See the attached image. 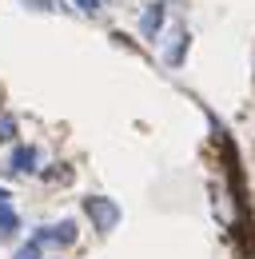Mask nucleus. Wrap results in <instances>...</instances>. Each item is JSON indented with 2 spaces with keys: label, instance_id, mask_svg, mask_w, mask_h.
<instances>
[{
  "label": "nucleus",
  "instance_id": "423d86ee",
  "mask_svg": "<svg viewBox=\"0 0 255 259\" xmlns=\"http://www.w3.org/2000/svg\"><path fill=\"white\" fill-rule=\"evenodd\" d=\"M12 235H20V215L8 203V207H0V239H12Z\"/></svg>",
  "mask_w": 255,
  "mask_h": 259
},
{
  "label": "nucleus",
  "instance_id": "f257e3e1",
  "mask_svg": "<svg viewBox=\"0 0 255 259\" xmlns=\"http://www.w3.org/2000/svg\"><path fill=\"white\" fill-rule=\"evenodd\" d=\"M84 215L92 220V227L100 235H108V231L120 227V203L108 199V195H84Z\"/></svg>",
  "mask_w": 255,
  "mask_h": 259
},
{
  "label": "nucleus",
  "instance_id": "0eeeda50",
  "mask_svg": "<svg viewBox=\"0 0 255 259\" xmlns=\"http://www.w3.org/2000/svg\"><path fill=\"white\" fill-rule=\"evenodd\" d=\"M16 132H20V124H16V116L0 108V144H16Z\"/></svg>",
  "mask_w": 255,
  "mask_h": 259
},
{
  "label": "nucleus",
  "instance_id": "1a4fd4ad",
  "mask_svg": "<svg viewBox=\"0 0 255 259\" xmlns=\"http://www.w3.org/2000/svg\"><path fill=\"white\" fill-rule=\"evenodd\" d=\"M20 4L32 12H56V0H20Z\"/></svg>",
  "mask_w": 255,
  "mask_h": 259
},
{
  "label": "nucleus",
  "instance_id": "39448f33",
  "mask_svg": "<svg viewBox=\"0 0 255 259\" xmlns=\"http://www.w3.org/2000/svg\"><path fill=\"white\" fill-rule=\"evenodd\" d=\"M167 28V0H152L140 12V36L144 40H159V32Z\"/></svg>",
  "mask_w": 255,
  "mask_h": 259
},
{
  "label": "nucleus",
  "instance_id": "9b49d317",
  "mask_svg": "<svg viewBox=\"0 0 255 259\" xmlns=\"http://www.w3.org/2000/svg\"><path fill=\"white\" fill-rule=\"evenodd\" d=\"M8 203H12V192H8L4 184H0V207H8Z\"/></svg>",
  "mask_w": 255,
  "mask_h": 259
},
{
  "label": "nucleus",
  "instance_id": "6e6552de",
  "mask_svg": "<svg viewBox=\"0 0 255 259\" xmlns=\"http://www.w3.org/2000/svg\"><path fill=\"white\" fill-rule=\"evenodd\" d=\"M44 251H48V247H44V243L32 235L28 243H20V247H16V255H12V259H44Z\"/></svg>",
  "mask_w": 255,
  "mask_h": 259
},
{
  "label": "nucleus",
  "instance_id": "9d476101",
  "mask_svg": "<svg viewBox=\"0 0 255 259\" xmlns=\"http://www.w3.org/2000/svg\"><path fill=\"white\" fill-rule=\"evenodd\" d=\"M104 4H108V0H76V8H80V12H88V16L104 12Z\"/></svg>",
  "mask_w": 255,
  "mask_h": 259
},
{
  "label": "nucleus",
  "instance_id": "20e7f679",
  "mask_svg": "<svg viewBox=\"0 0 255 259\" xmlns=\"http://www.w3.org/2000/svg\"><path fill=\"white\" fill-rule=\"evenodd\" d=\"M36 239H40L44 247H76L80 224H76V220H60V224H52V227H40Z\"/></svg>",
  "mask_w": 255,
  "mask_h": 259
},
{
  "label": "nucleus",
  "instance_id": "f03ea898",
  "mask_svg": "<svg viewBox=\"0 0 255 259\" xmlns=\"http://www.w3.org/2000/svg\"><path fill=\"white\" fill-rule=\"evenodd\" d=\"M159 56H163V64H172V68H180L184 64V56H188V44H191V36H188V24H167L163 32H159Z\"/></svg>",
  "mask_w": 255,
  "mask_h": 259
},
{
  "label": "nucleus",
  "instance_id": "7ed1b4c3",
  "mask_svg": "<svg viewBox=\"0 0 255 259\" xmlns=\"http://www.w3.org/2000/svg\"><path fill=\"white\" fill-rule=\"evenodd\" d=\"M4 176H36L40 171V148L32 144H12V152L4 156Z\"/></svg>",
  "mask_w": 255,
  "mask_h": 259
}]
</instances>
